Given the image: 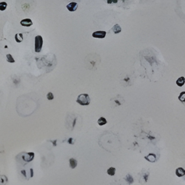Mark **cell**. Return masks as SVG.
Returning <instances> with one entry per match:
<instances>
[{
	"label": "cell",
	"instance_id": "obj_1",
	"mask_svg": "<svg viewBox=\"0 0 185 185\" xmlns=\"http://www.w3.org/2000/svg\"><path fill=\"white\" fill-rule=\"evenodd\" d=\"M76 102L81 105H83V106H86V105H89L90 103V98L88 94L87 93H83V94H80L77 99H76Z\"/></svg>",
	"mask_w": 185,
	"mask_h": 185
},
{
	"label": "cell",
	"instance_id": "obj_2",
	"mask_svg": "<svg viewBox=\"0 0 185 185\" xmlns=\"http://www.w3.org/2000/svg\"><path fill=\"white\" fill-rule=\"evenodd\" d=\"M43 46V38L41 36H36L35 37V51L36 53H39Z\"/></svg>",
	"mask_w": 185,
	"mask_h": 185
},
{
	"label": "cell",
	"instance_id": "obj_3",
	"mask_svg": "<svg viewBox=\"0 0 185 185\" xmlns=\"http://www.w3.org/2000/svg\"><path fill=\"white\" fill-rule=\"evenodd\" d=\"M34 158V153L33 152H28V153H25L24 155H22V159L24 162H31Z\"/></svg>",
	"mask_w": 185,
	"mask_h": 185
},
{
	"label": "cell",
	"instance_id": "obj_4",
	"mask_svg": "<svg viewBox=\"0 0 185 185\" xmlns=\"http://www.w3.org/2000/svg\"><path fill=\"white\" fill-rule=\"evenodd\" d=\"M106 32L103 31H95L93 33L92 36L93 38H98V39H103L106 36Z\"/></svg>",
	"mask_w": 185,
	"mask_h": 185
},
{
	"label": "cell",
	"instance_id": "obj_5",
	"mask_svg": "<svg viewBox=\"0 0 185 185\" xmlns=\"http://www.w3.org/2000/svg\"><path fill=\"white\" fill-rule=\"evenodd\" d=\"M20 24L22 26H24V27H30V26L33 25V22L30 19H24L20 22Z\"/></svg>",
	"mask_w": 185,
	"mask_h": 185
},
{
	"label": "cell",
	"instance_id": "obj_6",
	"mask_svg": "<svg viewBox=\"0 0 185 185\" xmlns=\"http://www.w3.org/2000/svg\"><path fill=\"white\" fill-rule=\"evenodd\" d=\"M67 8L69 11L73 12L76 11L78 8V4L76 2H70L67 5Z\"/></svg>",
	"mask_w": 185,
	"mask_h": 185
},
{
	"label": "cell",
	"instance_id": "obj_7",
	"mask_svg": "<svg viewBox=\"0 0 185 185\" xmlns=\"http://www.w3.org/2000/svg\"><path fill=\"white\" fill-rule=\"evenodd\" d=\"M175 175L178 177H183L185 175V170L182 167H178L175 170Z\"/></svg>",
	"mask_w": 185,
	"mask_h": 185
},
{
	"label": "cell",
	"instance_id": "obj_8",
	"mask_svg": "<svg viewBox=\"0 0 185 185\" xmlns=\"http://www.w3.org/2000/svg\"><path fill=\"white\" fill-rule=\"evenodd\" d=\"M144 158H145L146 160H147V161L150 162H155V160H156L155 155L153 154V153H150V154H149L148 155L145 156Z\"/></svg>",
	"mask_w": 185,
	"mask_h": 185
},
{
	"label": "cell",
	"instance_id": "obj_9",
	"mask_svg": "<svg viewBox=\"0 0 185 185\" xmlns=\"http://www.w3.org/2000/svg\"><path fill=\"white\" fill-rule=\"evenodd\" d=\"M184 84H185V78L184 76H181V77H180L177 79L176 85L178 87H182Z\"/></svg>",
	"mask_w": 185,
	"mask_h": 185
},
{
	"label": "cell",
	"instance_id": "obj_10",
	"mask_svg": "<svg viewBox=\"0 0 185 185\" xmlns=\"http://www.w3.org/2000/svg\"><path fill=\"white\" fill-rule=\"evenodd\" d=\"M69 162H70V167L72 169H74L77 166V164H78L77 160H76L75 158H70V159L69 160Z\"/></svg>",
	"mask_w": 185,
	"mask_h": 185
},
{
	"label": "cell",
	"instance_id": "obj_11",
	"mask_svg": "<svg viewBox=\"0 0 185 185\" xmlns=\"http://www.w3.org/2000/svg\"><path fill=\"white\" fill-rule=\"evenodd\" d=\"M15 40L18 43L22 42L23 41V35H22V33H16L15 35Z\"/></svg>",
	"mask_w": 185,
	"mask_h": 185
},
{
	"label": "cell",
	"instance_id": "obj_12",
	"mask_svg": "<svg viewBox=\"0 0 185 185\" xmlns=\"http://www.w3.org/2000/svg\"><path fill=\"white\" fill-rule=\"evenodd\" d=\"M112 31L114 32V33H119L121 31V28L119 24H116V25H114V27L112 28Z\"/></svg>",
	"mask_w": 185,
	"mask_h": 185
},
{
	"label": "cell",
	"instance_id": "obj_13",
	"mask_svg": "<svg viewBox=\"0 0 185 185\" xmlns=\"http://www.w3.org/2000/svg\"><path fill=\"white\" fill-rule=\"evenodd\" d=\"M107 122H108V121H107L106 119H105L104 117H101V118H99L98 120V125H100V126H103V125H104V124H106Z\"/></svg>",
	"mask_w": 185,
	"mask_h": 185
},
{
	"label": "cell",
	"instance_id": "obj_14",
	"mask_svg": "<svg viewBox=\"0 0 185 185\" xmlns=\"http://www.w3.org/2000/svg\"><path fill=\"white\" fill-rule=\"evenodd\" d=\"M125 180H126V181L129 184H132L133 183V176H132L130 174H127V175L125 178Z\"/></svg>",
	"mask_w": 185,
	"mask_h": 185
},
{
	"label": "cell",
	"instance_id": "obj_15",
	"mask_svg": "<svg viewBox=\"0 0 185 185\" xmlns=\"http://www.w3.org/2000/svg\"><path fill=\"white\" fill-rule=\"evenodd\" d=\"M107 173H108V174L109 175L113 176V175H115V173H116V168H115V167H110V168L108 170Z\"/></svg>",
	"mask_w": 185,
	"mask_h": 185
},
{
	"label": "cell",
	"instance_id": "obj_16",
	"mask_svg": "<svg viewBox=\"0 0 185 185\" xmlns=\"http://www.w3.org/2000/svg\"><path fill=\"white\" fill-rule=\"evenodd\" d=\"M178 99L181 101V102H185V91L181 92L178 96Z\"/></svg>",
	"mask_w": 185,
	"mask_h": 185
},
{
	"label": "cell",
	"instance_id": "obj_17",
	"mask_svg": "<svg viewBox=\"0 0 185 185\" xmlns=\"http://www.w3.org/2000/svg\"><path fill=\"white\" fill-rule=\"evenodd\" d=\"M8 5L5 2H0V11H5L7 8Z\"/></svg>",
	"mask_w": 185,
	"mask_h": 185
},
{
	"label": "cell",
	"instance_id": "obj_18",
	"mask_svg": "<svg viewBox=\"0 0 185 185\" xmlns=\"http://www.w3.org/2000/svg\"><path fill=\"white\" fill-rule=\"evenodd\" d=\"M7 60H8V62H11V63H14L15 62L14 59L13 58V56L11 54H7Z\"/></svg>",
	"mask_w": 185,
	"mask_h": 185
},
{
	"label": "cell",
	"instance_id": "obj_19",
	"mask_svg": "<svg viewBox=\"0 0 185 185\" xmlns=\"http://www.w3.org/2000/svg\"><path fill=\"white\" fill-rule=\"evenodd\" d=\"M47 99L48 100H53L54 98V94H53L51 92H50V93H47Z\"/></svg>",
	"mask_w": 185,
	"mask_h": 185
}]
</instances>
